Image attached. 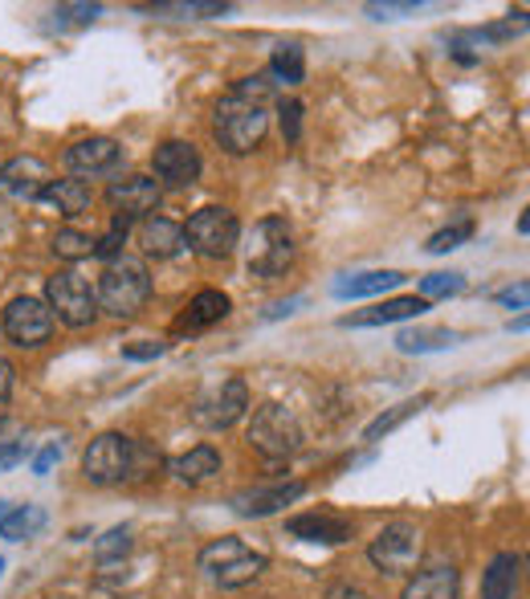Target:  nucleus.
Instances as JSON below:
<instances>
[{"mask_svg": "<svg viewBox=\"0 0 530 599\" xmlns=\"http://www.w3.org/2000/svg\"><path fill=\"white\" fill-rule=\"evenodd\" d=\"M167 469H172V477H180V481L201 486V481H208V477L221 474V453H216L213 445H196V449L172 457V461H167Z\"/></svg>", "mask_w": 530, "mask_h": 599, "instance_id": "obj_24", "label": "nucleus"}, {"mask_svg": "<svg viewBox=\"0 0 530 599\" xmlns=\"http://www.w3.org/2000/svg\"><path fill=\"white\" fill-rule=\"evenodd\" d=\"M131 461H135V440L123 433H102L82 453V477L90 486H123L131 481Z\"/></svg>", "mask_w": 530, "mask_h": 599, "instance_id": "obj_8", "label": "nucleus"}, {"mask_svg": "<svg viewBox=\"0 0 530 599\" xmlns=\"http://www.w3.org/2000/svg\"><path fill=\"white\" fill-rule=\"evenodd\" d=\"M106 200H111V209L126 221H147V216L160 209V200H164V187L155 184L152 175H126V180H114L106 187Z\"/></svg>", "mask_w": 530, "mask_h": 599, "instance_id": "obj_14", "label": "nucleus"}, {"mask_svg": "<svg viewBox=\"0 0 530 599\" xmlns=\"http://www.w3.org/2000/svg\"><path fill=\"white\" fill-rule=\"evenodd\" d=\"M45 306H50V314L58 323L74 326V331H82V326H90L99 318L94 286L82 274H74V270H62V274H53L45 282Z\"/></svg>", "mask_w": 530, "mask_h": 599, "instance_id": "obj_7", "label": "nucleus"}, {"mask_svg": "<svg viewBox=\"0 0 530 599\" xmlns=\"http://www.w3.org/2000/svg\"><path fill=\"white\" fill-rule=\"evenodd\" d=\"M278 119H282V135H286V143H298V139H303V102L298 99L282 102Z\"/></svg>", "mask_w": 530, "mask_h": 599, "instance_id": "obj_39", "label": "nucleus"}, {"mask_svg": "<svg viewBox=\"0 0 530 599\" xmlns=\"http://www.w3.org/2000/svg\"><path fill=\"white\" fill-rule=\"evenodd\" d=\"M466 290V277L461 274H429L420 277V298H453V294H461Z\"/></svg>", "mask_w": 530, "mask_h": 599, "instance_id": "obj_35", "label": "nucleus"}, {"mask_svg": "<svg viewBox=\"0 0 530 599\" xmlns=\"http://www.w3.org/2000/svg\"><path fill=\"white\" fill-rule=\"evenodd\" d=\"M0 571H4V559H0Z\"/></svg>", "mask_w": 530, "mask_h": 599, "instance_id": "obj_48", "label": "nucleus"}, {"mask_svg": "<svg viewBox=\"0 0 530 599\" xmlns=\"http://www.w3.org/2000/svg\"><path fill=\"white\" fill-rule=\"evenodd\" d=\"M131 547H135L131 526H114V530H106V535L94 542V559H99V567H114V562H123L126 555H131Z\"/></svg>", "mask_w": 530, "mask_h": 599, "instance_id": "obj_31", "label": "nucleus"}, {"mask_svg": "<svg viewBox=\"0 0 530 599\" xmlns=\"http://www.w3.org/2000/svg\"><path fill=\"white\" fill-rule=\"evenodd\" d=\"M65 167L74 175H111L123 167V148L106 135L78 139L74 148L65 151Z\"/></svg>", "mask_w": 530, "mask_h": 599, "instance_id": "obj_15", "label": "nucleus"}, {"mask_svg": "<svg viewBox=\"0 0 530 599\" xmlns=\"http://www.w3.org/2000/svg\"><path fill=\"white\" fill-rule=\"evenodd\" d=\"M367 559L379 575H408L420 559V530L412 522H391L384 526L371 547H367Z\"/></svg>", "mask_w": 530, "mask_h": 599, "instance_id": "obj_10", "label": "nucleus"}, {"mask_svg": "<svg viewBox=\"0 0 530 599\" xmlns=\"http://www.w3.org/2000/svg\"><path fill=\"white\" fill-rule=\"evenodd\" d=\"M249 445L269 461H286L303 449V425L286 404H262L249 420Z\"/></svg>", "mask_w": 530, "mask_h": 599, "instance_id": "obj_4", "label": "nucleus"}, {"mask_svg": "<svg viewBox=\"0 0 530 599\" xmlns=\"http://www.w3.org/2000/svg\"><path fill=\"white\" fill-rule=\"evenodd\" d=\"M201 571H208L216 587H225V591H237V587L253 583L257 575L269 567V555L262 550H249L241 538H216L208 547L201 550Z\"/></svg>", "mask_w": 530, "mask_h": 599, "instance_id": "obj_3", "label": "nucleus"}, {"mask_svg": "<svg viewBox=\"0 0 530 599\" xmlns=\"http://www.w3.org/2000/svg\"><path fill=\"white\" fill-rule=\"evenodd\" d=\"M457 343H461V335L449 331V326H412V331L396 335V347L405 351V355H429V351L457 347Z\"/></svg>", "mask_w": 530, "mask_h": 599, "instance_id": "obj_25", "label": "nucleus"}, {"mask_svg": "<svg viewBox=\"0 0 530 599\" xmlns=\"http://www.w3.org/2000/svg\"><path fill=\"white\" fill-rule=\"evenodd\" d=\"M213 131H216V143H221L228 155H249L265 139V131H269V114H265L262 102L228 94V99H221V106H216Z\"/></svg>", "mask_w": 530, "mask_h": 599, "instance_id": "obj_2", "label": "nucleus"}, {"mask_svg": "<svg viewBox=\"0 0 530 599\" xmlns=\"http://www.w3.org/2000/svg\"><path fill=\"white\" fill-rule=\"evenodd\" d=\"M0 331L13 338L17 347H41L50 343L53 335V314L41 298H13L4 306V318H0Z\"/></svg>", "mask_w": 530, "mask_h": 599, "instance_id": "obj_11", "label": "nucleus"}, {"mask_svg": "<svg viewBox=\"0 0 530 599\" xmlns=\"http://www.w3.org/2000/svg\"><path fill=\"white\" fill-rule=\"evenodd\" d=\"M518 579H522V555H514V550L493 555L481 575V599H514Z\"/></svg>", "mask_w": 530, "mask_h": 599, "instance_id": "obj_21", "label": "nucleus"}, {"mask_svg": "<svg viewBox=\"0 0 530 599\" xmlns=\"http://www.w3.org/2000/svg\"><path fill=\"white\" fill-rule=\"evenodd\" d=\"M303 494H306L303 481H282V486L245 489V494H237L228 506H233V514H241V518H269V514H278V510H286V506H294Z\"/></svg>", "mask_w": 530, "mask_h": 599, "instance_id": "obj_16", "label": "nucleus"}, {"mask_svg": "<svg viewBox=\"0 0 530 599\" xmlns=\"http://www.w3.org/2000/svg\"><path fill=\"white\" fill-rule=\"evenodd\" d=\"M303 294H294V298H286V302H274V306H269V311H265V323H269V318H282V314H294L298 311V306H303Z\"/></svg>", "mask_w": 530, "mask_h": 599, "instance_id": "obj_45", "label": "nucleus"}, {"mask_svg": "<svg viewBox=\"0 0 530 599\" xmlns=\"http://www.w3.org/2000/svg\"><path fill=\"white\" fill-rule=\"evenodd\" d=\"M13 363L9 359H0V404H4V399L13 396Z\"/></svg>", "mask_w": 530, "mask_h": 599, "instance_id": "obj_46", "label": "nucleus"}, {"mask_svg": "<svg viewBox=\"0 0 530 599\" xmlns=\"http://www.w3.org/2000/svg\"><path fill=\"white\" fill-rule=\"evenodd\" d=\"M152 167H155V184L160 187H176V192H184V187H192L196 180H201V151L192 148L188 139H167V143H160L152 155Z\"/></svg>", "mask_w": 530, "mask_h": 599, "instance_id": "obj_12", "label": "nucleus"}, {"mask_svg": "<svg viewBox=\"0 0 530 599\" xmlns=\"http://www.w3.org/2000/svg\"><path fill=\"white\" fill-rule=\"evenodd\" d=\"M241 241V221L221 204H208V209H196L184 225V245L208 257V262H225L228 253L237 250Z\"/></svg>", "mask_w": 530, "mask_h": 599, "instance_id": "obj_5", "label": "nucleus"}, {"mask_svg": "<svg viewBox=\"0 0 530 599\" xmlns=\"http://www.w3.org/2000/svg\"><path fill=\"white\" fill-rule=\"evenodd\" d=\"M294 265V237L282 216H265L253 225L249 237V274L253 277H282Z\"/></svg>", "mask_w": 530, "mask_h": 599, "instance_id": "obj_9", "label": "nucleus"}, {"mask_svg": "<svg viewBox=\"0 0 530 599\" xmlns=\"http://www.w3.org/2000/svg\"><path fill=\"white\" fill-rule=\"evenodd\" d=\"M527 29V13H518V21L510 17V21H502V26H490V29H473L469 38L473 41H481V45H498V41H510V38H518Z\"/></svg>", "mask_w": 530, "mask_h": 599, "instance_id": "obj_37", "label": "nucleus"}, {"mask_svg": "<svg viewBox=\"0 0 530 599\" xmlns=\"http://www.w3.org/2000/svg\"><path fill=\"white\" fill-rule=\"evenodd\" d=\"M26 461V445H0V474Z\"/></svg>", "mask_w": 530, "mask_h": 599, "instance_id": "obj_43", "label": "nucleus"}, {"mask_svg": "<svg viewBox=\"0 0 530 599\" xmlns=\"http://www.w3.org/2000/svg\"><path fill=\"white\" fill-rule=\"evenodd\" d=\"M143 13L176 17V21H204V17L233 13V4H225V0H167V4H152V9H143Z\"/></svg>", "mask_w": 530, "mask_h": 599, "instance_id": "obj_27", "label": "nucleus"}, {"mask_svg": "<svg viewBox=\"0 0 530 599\" xmlns=\"http://www.w3.org/2000/svg\"><path fill=\"white\" fill-rule=\"evenodd\" d=\"M420 9V0H371L367 4V17H376V21H396V17H408V13H417Z\"/></svg>", "mask_w": 530, "mask_h": 599, "instance_id": "obj_38", "label": "nucleus"}, {"mask_svg": "<svg viewBox=\"0 0 530 599\" xmlns=\"http://www.w3.org/2000/svg\"><path fill=\"white\" fill-rule=\"evenodd\" d=\"M164 351H167L164 343H152V338H143V343H126V347H123V359L147 363V359H160Z\"/></svg>", "mask_w": 530, "mask_h": 599, "instance_id": "obj_40", "label": "nucleus"}, {"mask_svg": "<svg viewBox=\"0 0 530 599\" xmlns=\"http://www.w3.org/2000/svg\"><path fill=\"white\" fill-rule=\"evenodd\" d=\"M527 298H530L527 282H518V286H510V290H502V294H498V302H502V306H514V311H527Z\"/></svg>", "mask_w": 530, "mask_h": 599, "instance_id": "obj_41", "label": "nucleus"}, {"mask_svg": "<svg viewBox=\"0 0 530 599\" xmlns=\"http://www.w3.org/2000/svg\"><path fill=\"white\" fill-rule=\"evenodd\" d=\"M228 294H221V290H201L196 298L188 302V311L176 318V335H196V331H208V326H216L221 318H228Z\"/></svg>", "mask_w": 530, "mask_h": 599, "instance_id": "obj_19", "label": "nucleus"}, {"mask_svg": "<svg viewBox=\"0 0 530 599\" xmlns=\"http://www.w3.org/2000/svg\"><path fill=\"white\" fill-rule=\"evenodd\" d=\"M245 413H249V384L241 375H225V379L208 384L192 404V420L201 428H213V433L233 428Z\"/></svg>", "mask_w": 530, "mask_h": 599, "instance_id": "obj_6", "label": "nucleus"}, {"mask_svg": "<svg viewBox=\"0 0 530 599\" xmlns=\"http://www.w3.org/2000/svg\"><path fill=\"white\" fill-rule=\"evenodd\" d=\"M425 311H429V302L412 294V298H388V302L367 306V311L343 314L339 326H384V323H400V318H417V314Z\"/></svg>", "mask_w": 530, "mask_h": 599, "instance_id": "obj_20", "label": "nucleus"}, {"mask_svg": "<svg viewBox=\"0 0 530 599\" xmlns=\"http://www.w3.org/2000/svg\"><path fill=\"white\" fill-rule=\"evenodd\" d=\"M126 229H131V221H126V216L114 213L111 233H106V237L94 241V257H102V262H106V265L119 262V257H123V245H126Z\"/></svg>", "mask_w": 530, "mask_h": 599, "instance_id": "obj_34", "label": "nucleus"}, {"mask_svg": "<svg viewBox=\"0 0 530 599\" xmlns=\"http://www.w3.org/2000/svg\"><path fill=\"white\" fill-rule=\"evenodd\" d=\"M140 245L147 257H176L184 250V225L167 216H147L140 225Z\"/></svg>", "mask_w": 530, "mask_h": 599, "instance_id": "obj_23", "label": "nucleus"}, {"mask_svg": "<svg viewBox=\"0 0 530 599\" xmlns=\"http://www.w3.org/2000/svg\"><path fill=\"white\" fill-rule=\"evenodd\" d=\"M58 457H62V445H45V449L38 453V461H33V474H50Z\"/></svg>", "mask_w": 530, "mask_h": 599, "instance_id": "obj_44", "label": "nucleus"}, {"mask_svg": "<svg viewBox=\"0 0 530 599\" xmlns=\"http://www.w3.org/2000/svg\"><path fill=\"white\" fill-rule=\"evenodd\" d=\"M50 17H53L50 29H58V33H70V29L94 26V21L102 17V4H58Z\"/></svg>", "mask_w": 530, "mask_h": 599, "instance_id": "obj_32", "label": "nucleus"}, {"mask_svg": "<svg viewBox=\"0 0 530 599\" xmlns=\"http://www.w3.org/2000/svg\"><path fill=\"white\" fill-rule=\"evenodd\" d=\"M405 282L400 270H376V274H355L335 282V298H371V294H384V290H396Z\"/></svg>", "mask_w": 530, "mask_h": 599, "instance_id": "obj_26", "label": "nucleus"}, {"mask_svg": "<svg viewBox=\"0 0 530 599\" xmlns=\"http://www.w3.org/2000/svg\"><path fill=\"white\" fill-rule=\"evenodd\" d=\"M53 253L62 257V262H86L94 257V241L86 233H78V229H62L58 237H53Z\"/></svg>", "mask_w": 530, "mask_h": 599, "instance_id": "obj_33", "label": "nucleus"}, {"mask_svg": "<svg viewBox=\"0 0 530 599\" xmlns=\"http://www.w3.org/2000/svg\"><path fill=\"white\" fill-rule=\"evenodd\" d=\"M50 163L38 160V155H13V160L0 163V200H38L45 187H50Z\"/></svg>", "mask_w": 530, "mask_h": 599, "instance_id": "obj_13", "label": "nucleus"}, {"mask_svg": "<svg viewBox=\"0 0 530 599\" xmlns=\"http://www.w3.org/2000/svg\"><path fill=\"white\" fill-rule=\"evenodd\" d=\"M286 535L298 538V542H318V547H339L351 538V518H343V514H298L286 522Z\"/></svg>", "mask_w": 530, "mask_h": 599, "instance_id": "obj_17", "label": "nucleus"}, {"mask_svg": "<svg viewBox=\"0 0 530 599\" xmlns=\"http://www.w3.org/2000/svg\"><path fill=\"white\" fill-rule=\"evenodd\" d=\"M429 404V396H417V399H405V404H396V408H388L384 416H376L371 425L364 428V440H379V437H388V433H396V428L405 425V420H412V416L420 413Z\"/></svg>", "mask_w": 530, "mask_h": 599, "instance_id": "obj_30", "label": "nucleus"}, {"mask_svg": "<svg viewBox=\"0 0 530 599\" xmlns=\"http://www.w3.org/2000/svg\"><path fill=\"white\" fill-rule=\"evenodd\" d=\"M4 514H9V506H4V501H0V518H4Z\"/></svg>", "mask_w": 530, "mask_h": 599, "instance_id": "obj_47", "label": "nucleus"}, {"mask_svg": "<svg viewBox=\"0 0 530 599\" xmlns=\"http://www.w3.org/2000/svg\"><path fill=\"white\" fill-rule=\"evenodd\" d=\"M41 204L50 209V213L65 216V221H74V216H86L90 204H94V192H90L86 180H50V187L41 192Z\"/></svg>", "mask_w": 530, "mask_h": 599, "instance_id": "obj_18", "label": "nucleus"}, {"mask_svg": "<svg viewBox=\"0 0 530 599\" xmlns=\"http://www.w3.org/2000/svg\"><path fill=\"white\" fill-rule=\"evenodd\" d=\"M469 237H473V221H457V225L441 229V233H432L425 250H429V253H449V250H457V245H466Z\"/></svg>", "mask_w": 530, "mask_h": 599, "instance_id": "obj_36", "label": "nucleus"}, {"mask_svg": "<svg viewBox=\"0 0 530 599\" xmlns=\"http://www.w3.org/2000/svg\"><path fill=\"white\" fill-rule=\"evenodd\" d=\"M457 567L453 562H432L425 571H417L408 579L405 599H457Z\"/></svg>", "mask_w": 530, "mask_h": 599, "instance_id": "obj_22", "label": "nucleus"}, {"mask_svg": "<svg viewBox=\"0 0 530 599\" xmlns=\"http://www.w3.org/2000/svg\"><path fill=\"white\" fill-rule=\"evenodd\" d=\"M41 526H45V510L41 506H17L0 518V538H9V542H26V538L41 535Z\"/></svg>", "mask_w": 530, "mask_h": 599, "instance_id": "obj_28", "label": "nucleus"}, {"mask_svg": "<svg viewBox=\"0 0 530 599\" xmlns=\"http://www.w3.org/2000/svg\"><path fill=\"white\" fill-rule=\"evenodd\" d=\"M94 298H99V311H106L111 318H135L147 306V298H152V277H147V270L140 262L119 257V262L102 270Z\"/></svg>", "mask_w": 530, "mask_h": 599, "instance_id": "obj_1", "label": "nucleus"}, {"mask_svg": "<svg viewBox=\"0 0 530 599\" xmlns=\"http://www.w3.org/2000/svg\"><path fill=\"white\" fill-rule=\"evenodd\" d=\"M327 599H371L359 583H330Z\"/></svg>", "mask_w": 530, "mask_h": 599, "instance_id": "obj_42", "label": "nucleus"}, {"mask_svg": "<svg viewBox=\"0 0 530 599\" xmlns=\"http://www.w3.org/2000/svg\"><path fill=\"white\" fill-rule=\"evenodd\" d=\"M269 78H274V87H298L306 78V58H303V45H294V41H286V45H278L274 50V62H269Z\"/></svg>", "mask_w": 530, "mask_h": 599, "instance_id": "obj_29", "label": "nucleus"}]
</instances>
